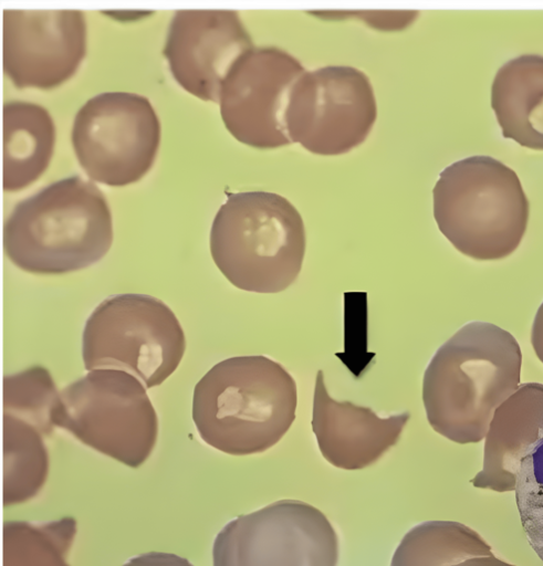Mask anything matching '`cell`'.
Masks as SVG:
<instances>
[{
	"label": "cell",
	"instance_id": "6da1fadb",
	"mask_svg": "<svg viewBox=\"0 0 543 566\" xmlns=\"http://www.w3.org/2000/svg\"><path fill=\"white\" fill-rule=\"evenodd\" d=\"M522 353L515 337L488 322L460 327L431 357L422 401L431 428L460 443L484 439L494 411L520 387Z\"/></svg>",
	"mask_w": 543,
	"mask_h": 566
},
{
	"label": "cell",
	"instance_id": "7a4b0ae2",
	"mask_svg": "<svg viewBox=\"0 0 543 566\" xmlns=\"http://www.w3.org/2000/svg\"><path fill=\"white\" fill-rule=\"evenodd\" d=\"M296 384L267 356L230 357L196 384L192 420L210 447L232 455L263 452L295 419Z\"/></svg>",
	"mask_w": 543,
	"mask_h": 566
},
{
	"label": "cell",
	"instance_id": "3957f363",
	"mask_svg": "<svg viewBox=\"0 0 543 566\" xmlns=\"http://www.w3.org/2000/svg\"><path fill=\"white\" fill-rule=\"evenodd\" d=\"M112 242V214L103 192L77 175L18 202L2 230L9 260L38 274L85 269L103 259Z\"/></svg>",
	"mask_w": 543,
	"mask_h": 566
},
{
	"label": "cell",
	"instance_id": "277c9868",
	"mask_svg": "<svg viewBox=\"0 0 543 566\" xmlns=\"http://www.w3.org/2000/svg\"><path fill=\"white\" fill-rule=\"evenodd\" d=\"M305 247L299 210L269 191L230 193L210 229L215 264L232 285L249 292L289 287L301 272Z\"/></svg>",
	"mask_w": 543,
	"mask_h": 566
},
{
	"label": "cell",
	"instance_id": "5b68a950",
	"mask_svg": "<svg viewBox=\"0 0 543 566\" xmlns=\"http://www.w3.org/2000/svg\"><path fill=\"white\" fill-rule=\"evenodd\" d=\"M440 232L462 254L495 261L520 245L529 200L516 172L490 156H471L446 167L432 189Z\"/></svg>",
	"mask_w": 543,
	"mask_h": 566
},
{
	"label": "cell",
	"instance_id": "8992f818",
	"mask_svg": "<svg viewBox=\"0 0 543 566\" xmlns=\"http://www.w3.org/2000/svg\"><path fill=\"white\" fill-rule=\"evenodd\" d=\"M186 349L182 327L160 300L144 294L105 298L88 316L82 335L85 369H119L146 388L163 384Z\"/></svg>",
	"mask_w": 543,
	"mask_h": 566
},
{
	"label": "cell",
	"instance_id": "52a82bcc",
	"mask_svg": "<svg viewBox=\"0 0 543 566\" xmlns=\"http://www.w3.org/2000/svg\"><path fill=\"white\" fill-rule=\"evenodd\" d=\"M53 422L132 468L146 461L158 434L157 415L145 387L119 369H93L63 388Z\"/></svg>",
	"mask_w": 543,
	"mask_h": 566
},
{
	"label": "cell",
	"instance_id": "ba28073f",
	"mask_svg": "<svg viewBox=\"0 0 543 566\" xmlns=\"http://www.w3.org/2000/svg\"><path fill=\"white\" fill-rule=\"evenodd\" d=\"M71 137L76 158L91 179L122 187L138 181L152 168L161 127L147 97L106 92L79 109Z\"/></svg>",
	"mask_w": 543,
	"mask_h": 566
},
{
	"label": "cell",
	"instance_id": "9c48e42d",
	"mask_svg": "<svg viewBox=\"0 0 543 566\" xmlns=\"http://www.w3.org/2000/svg\"><path fill=\"white\" fill-rule=\"evenodd\" d=\"M377 118L369 77L349 65L305 71L294 83L285 111L291 143L322 156L348 153L365 142Z\"/></svg>",
	"mask_w": 543,
	"mask_h": 566
},
{
	"label": "cell",
	"instance_id": "30bf717a",
	"mask_svg": "<svg viewBox=\"0 0 543 566\" xmlns=\"http://www.w3.org/2000/svg\"><path fill=\"white\" fill-rule=\"evenodd\" d=\"M338 538L315 506L281 500L230 521L216 536L213 566H337Z\"/></svg>",
	"mask_w": 543,
	"mask_h": 566
},
{
	"label": "cell",
	"instance_id": "8fae6325",
	"mask_svg": "<svg viewBox=\"0 0 543 566\" xmlns=\"http://www.w3.org/2000/svg\"><path fill=\"white\" fill-rule=\"evenodd\" d=\"M301 61L276 46H254L233 64L219 94L227 130L258 149L292 144L285 111L294 83L305 72Z\"/></svg>",
	"mask_w": 543,
	"mask_h": 566
},
{
	"label": "cell",
	"instance_id": "7c38bea8",
	"mask_svg": "<svg viewBox=\"0 0 543 566\" xmlns=\"http://www.w3.org/2000/svg\"><path fill=\"white\" fill-rule=\"evenodd\" d=\"M86 52V24L80 10L4 9L1 59L19 88H54L79 69Z\"/></svg>",
	"mask_w": 543,
	"mask_h": 566
},
{
	"label": "cell",
	"instance_id": "4fadbf2b",
	"mask_svg": "<svg viewBox=\"0 0 543 566\" xmlns=\"http://www.w3.org/2000/svg\"><path fill=\"white\" fill-rule=\"evenodd\" d=\"M253 48L234 10H177L163 53L174 78L185 91L218 103L229 71Z\"/></svg>",
	"mask_w": 543,
	"mask_h": 566
},
{
	"label": "cell",
	"instance_id": "5bb4252c",
	"mask_svg": "<svg viewBox=\"0 0 543 566\" xmlns=\"http://www.w3.org/2000/svg\"><path fill=\"white\" fill-rule=\"evenodd\" d=\"M408 411L379 417L368 407L333 399L323 370L315 378L312 430L323 458L344 470H359L376 462L397 443L408 422Z\"/></svg>",
	"mask_w": 543,
	"mask_h": 566
},
{
	"label": "cell",
	"instance_id": "9a60e30c",
	"mask_svg": "<svg viewBox=\"0 0 543 566\" xmlns=\"http://www.w3.org/2000/svg\"><path fill=\"white\" fill-rule=\"evenodd\" d=\"M543 423V384H521L495 411L484 437L483 465L471 480L478 489L510 492Z\"/></svg>",
	"mask_w": 543,
	"mask_h": 566
},
{
	"label": "cell",
	"instance_id": "2e32d148",
	"mask_svg": "<svg viewBox=\"0 0 543 566\" xmlns=\"http://www.w3.org/2000/svg\"><path fill=\"white\" fill-rule=\"evenodd\" d=\"M491 107L504 138L543 150V56L525 54L504 63L491 86Z\"/></svg>",
	"mask_w": 543,
	"mask_h": 566
},
{
	"label": "cell",
	"instance_id": "e0dca14e",
	"mask_svg": "<svg viewBox=\"0 0 543 566\" xmlns=\"http://www.w3.org/2000/svg\"><path fill=\"white\" fill-rule=\"evenodd\" d=\"M55 125L50 113L31 102L13 101L2 106V189H24L46 170L55 145Z\"/></svg>",
	"mask_w": 543,
	"mask_h": 566
},
{
	"label": "cell",
	"instance_id": "ac0fdd59",
	"mask_svg": "<svg viewBox=\"0 0 543 566\" xmlns=\"http://www.w3.org/2000/svg\"><path fill=\"white\" fill-rule=\"evenodd\" d=\"M491 555L492 547L471 527L455 521H427L405 534L390 566H455Z\"/></svg>",
	"mask_w": 543,
	"mask_h": 566
},
{
	"label": "cell",
	"instance_id": "d6986e66",
	"mask_svg": "<svg viewBox=\"0 0 543 566\" xmlns=\"http://www.w3.org/2000/svg\"><path fill=\"white\" fill-rule=\"evenodd\" d=\"M4 506L27 501L44 484L49 455L40 429L28 421L2 415Z\"/></svg>",
	"mask_w": 543,
	"mask_h": 566
},
{
	"label": "cell",
	"instance_id": "ffe728a7",
	"mask_svg": "<svg viewBox=\"0 0 543 566\" xmlns=\"http://www.w3.org/2000/svg\"><path fill=\"white\" fill-rule=\"evenodd\" d=\"M75 533L73 517L41 525L7 521L2 526V566H69L65 557Z\"/></svg>",
	"mask_w": 543,
	"mask_h": 566
},
{
	"label": "cell",
	"instance_id": "44dd1931",
	"mask_svg": "<svg viewBox=\"0 0 543 566\" xmlns=\"http://www.w3.org/2000/svg\"><path fill=\"white\" fill-rule=\"evenodd\" d=\"M60 392L49 370L32 366L2 379L3 413L30 422L46 436L53 430V412Z\"/></svg>",
	"mask_w": 543,
	"mask_h": 566
},
{
	"label": "cell",
	"instance_id": "7402d4cb",
	"mask_svg": "<svg viewBox=\"0 0 543 566\" xmlns=\"http://www.w3.org/2000/svg\"><path fill=\"white\" fill-rule=\"evenodd\" d=\"M514 492L525 536L543 562V423L520 462Z\"/></svg>",
	"mask_w": 543,
	"mask_h": 566
},
{
	"label": "cell",
	"instance_id": "603a6c76",
	"mask_svg": "<svg viewBox=\"0 0 543 566\" xmlns=\"http://www.w3.org/2000/svg\"><path fill=\"white\" fill-rule=\"evenodd\" d=\"M124 566H192L188 559L170 553L149 552L130 558Z\"/></svg>",
	"mask_w": 543,
	"mask_h": 566
},
{
	"label": "cell",
	"instance_id": "cb8c5ba5",
	"mask_svg": "<svg viewBox=\"0 0 543 566\" xmlns=\"http://www.w3.org/2000/svg\"><path fill=\"white\" fill-rule=\"evenodd\" d=\"M531 345L536 357L543 364V302L540 304L532 323Z\"/></svg>",
	"mask_w": 543,
	"mask_h": 566
},
{
	"label": "cell",
	"instance_id": "d4e9b609",
	"mask_svg": "<svg viewBox=\"0 0 543 566\" xmlns=\"http://www.w3.org/2000/svg\"><path fill=\"white\" fill-rule=\"evenodd\" d=\"M455 566H514L511 565L495 555L491 556H479L466 559Z\"/></svg>",
	"mask_w": 543,
	"mask_h": 566
}]
</instances>
